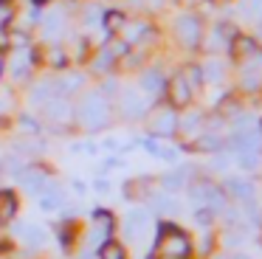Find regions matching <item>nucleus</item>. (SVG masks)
Segmentation results:
<instances>
[{
  "label": "nucleus",
  "mask_w": 262,
  "mask_h": 259,
  "mask_svg": "<svg viewBox=\"0 0 262 259\" xmlns=\"http://www.w3.org/2000/svg\"><path fill=\"white\" fill-rule=\"evenodd\" d=\"M152 206L158 208V211H175V200H172V197H155L152 200Z\"/></svg>",
  "instance_id": "26"
},
{
  "label": "nucleus",
  "mask_w": 262,
  "mask_h": 259,
  "mask_svg": "<svg viewBox=\"0 0 262 259\" xmlns=\"http://www.w3.org/2000/svg\"><path fill=\"white\" fill-rule=\"evenodd\" d=\"M243 14L248 17V20L259 23L262 20V0H245V3H243Z\"/></svg>",
  "instance_id": "21"
},
{
  "label": "nucleus",
  "mask_w": 262,
  "mask_h": 259,
  "mask_svg": "<svg viewBox=\"0 0 262 259\" xmlns=\"http://www.w3.org/2000/svg\"><path fill=\"white\" fill-rule=\"evenodd\" d=\"M113 62H116V59H110V56H107V51L102 48V51H99L96 56H93V65H91V68H93V71H96V73H107Z\"/></svg>",
  "instance_id": "23"
},
{
  "label": "nucleus",
  "mask_w": 262,
  "mask_h": 259,
  "mask_svg": "<svg viewBox=\"0 0 262 259\" xmlns=\"http://www.w3.org/2000/svg\"><path fill=\"white\" fill-rule=\"evenodd\" d=\"M119 110H121V116H124V118H138V116H144V110H147L144 93H141V90H136V88L121 90V96H119Z\"/></svg>",
  "instance_id": "4"
},
{
  "label": "nucleus",
  "mask_w": 262,
  "mask_h": 259,
  "mask_svg": "<svg viewBox=\"0 0 262 259\" xmlns=\"http://www.w3.org/2000/svg\"><path fill=\"white\" fill-rule=\"evenodd\" d=\"M62 203H65V195H62L59 186H48V189L40 195V208L42 211H57Z\"/></svg>",
  "instance_id": "12"
},
{
  "label": "nucleus",
  "mask_w": 262,
  "mask_h": 259,
  "mask_svg": "<svg viewBox=\"0 0 262 259\" xmlns=\"http://www.w3.org/2000/svg\"><path fill=\"white\" fill-rule=\"evenodd\" d=\"M99 259H124V248L119 242H104L102 251H99Z\"/></svg>",
  "instance_id": "20"
},
{
  "label": "nucleus",
  "mask_w": 262,
  "mask_h": 259,
  "mask_svg": "<svg viewBox=\"0 0 262 259\" xmlns=\"http://www.w3.org/2000/svg\"><path fill=\"white\" fill-rule=\"evenodd\" d=\"M6 20H12V9L9 3H0V26H6Z\"/></svg>",
  "instance_id": "28"
},
{
  "label": "nucleus",
  "mask_w": 262,
  "mask_h": 259,
  "mask_svg": "<svg viewBox=\"0 0 262 259\" xmlns=\"http://www.w3.org/2000/svg\"><path fill=\"white\" fill-rule=\"evenodd\" d=\"M9 42H12L14 48H29L31 37L26 31H9Z\"/></svg>",
  "instance_id": "25"
},
{
  "label": "nucleus",
  "mask_w": 262,
  "mask_h": 259,
  "mask_svg": "<svg viewBox=\"0 0 262 259\" xmlns=\"http://www.w3.org/2000/svg\"><path fill=\"white\" fill-rule=\"evenodd\" d=\"M74 118H76V124H82V127L91 130V133L107 127V121H110V107H107V101H104V96L99 93V90L85 93V96L79 99V104H76V110H74Z\"/></svg>",
  "instance_id": "1"
},
{
  "label": "nucleus",
  "mask_w": 262,
  "mask_h": 259,
  "mask_svg": "<svg viewBox=\"0 0 262 259\" xmlns=\"http://www.w3.org/2000/svg\"><path fill=\"white\" fill-rule=\"evenodd\" d=\"M220 76V68L214 65V62H209V65H206V79H217Z\"/></svg>",
  "instance_id": "30"
},
{
  "label": "nucleus",
  "mask_w": 262,
  "mask_h": 259,
  "mask_svg": "<svg viewBox=\"0 0 262 259\" xmlns=\"http://www.w3.org/2000/svg\"><path fill=\"white\" fill-rule=\"evenodd\" d=\"M228 189H231L237 197H243V200H245V197H248V200L254 197V186L245 183V180H228Z\"/></svg>",
  "instance_id": "22"
},
{
  "label": "nucleus",
  "mask_w": 262,
  "mask_h": 259,
  "mask_svg": "<svg viewBox=\"0 0 262 259\" xmlns=\"http://www.w3.org/2000/svg\"><path fill=\"white\" fill-rule=\"evenodd\" d=\"M102 26L107 28L110 34L121 31V28H124V14H121V11H107V14L102 17Z\"/></svg>",
  "instance_id": "18"
},
{
  "label": "nucleus",
  "mask_w": 262,
  "mask_h": 259,
  "mask_svg": "<svg viewBox=\"0 0 262 259\" xmlns=\"http://www.w3.org/2000/svg\"><path fill=\"white\" fill-rule=\"evenodd\" d=\"M14 211H17L14 195L12 191H3V195H0V223H9V220L14 217Z\"/></svg>",
  "instance_id": "16"
},
{
  "label": "nucleus",
  "mask_w": 262,
  "mask_h": 259,
  "mask_svg": "<svg viewBox=\"0 0 262 259\" xmlns=\"http://www.w3.org/2000/svg\"><path fill=\"white\" fill-rule=\"evenodd\" d=\"M20 183H23L26 191H34V195H40L42 186H46V172H40V169H20Z\"/></svg>",
  "instance_id": "11"
},
{
  "label": "nucleus",
  "mask_w": 262,
  "mask_h": 259,
  "mask_svg": "<svg viewBox=\"0 0 262 259\" xmlns=\"http://www.w3.org/2000/svg\"><path fill=\"white\" fill-rule=\"evenodd\" d=\"M34 68V54L31 48H14L12 56H9V71H12L14 79H26Z\"/></svg>",
  "instance_id": "6"
},
{
  "label": "nucleus",
  "mask_w": 262,
  "mask_h": 259,
  "mask_svg": "<svg viewBox=\"0 0 262 259\" xmlns=\"http://www.w3.org/2000/svg\"><path fill=\"white\" fill-rule=\"evenodd\" d=\"M166 93H169V101L175 107H186L189 101H192V88H189V82L183 79V73H178V76H172L169 82H166Z\"/></svg>",
  "instance_id": "7"
},
{
  "label": "nucleus",
  "mask_w": 262,
  "mask_h": 259,
  "mask_svg": "<svg viewBox=\"0 0 262 259\" xmlns=\"http://www.w3.org/2000/svg\"><path fill=\"white\" fill-rule=\"evenodd\" d=\"M243 84H248V90H256L259 76H256V73H245V76H243Z\"/></svg>",
  "instance_id": "27"
},
{
  "label": "nucleus",
  "mask_w": 262,
  "mask_h": 259,
  "mask_svg": "<svg viewBox=\"0 0 262 259\" xmlns=\"http://www.w3.org/2000/svg\"><path fill=\"white\" fill-rule=\"evenodd\" d=\"M181 186H183V172H169V175H164V189L175 191V189H181Z\"/></svg>",
  "instance_id": "24"
},
{
  "label": "nucleus",
  "mask_w": 262,
  "mask_h": 259,
  "mask_svg": "<svg viewBox=\"0 0 262 259\" xmlns=\"http://www.w3.org/2000/svg\"><path fill=\"white\" fill-rule=\"evenodd\" d=\"M54 96H59V90H57V82H48V79H42V82H37L34 84V90H31V101L34 104H46L48 99H54Z\"/></svg>",
  "instance_id": "13"
},
{
  "label": "nucleus",
  "mask_w": 262,
  "mask_h": 259,
  "mask_svg": "<svg viewBox=\"0 0 262 259\" xmlns=\"http://www.w3.org/2000/svg\"><path fill=\"white\" fill-rule=\"evenodd\" d=\"M192 245L189 236L175 225H161V236H158V256L161 259H186Z\"/></svg>",
  "instance_id": "2"
},
{
  "label": "nucleus",
  "mask_w": 262,
  "mask_h": 259,
  "mask_svg": "<svg viewBox=\"0 0 262 259\" xmlns=\"http://www.w3.org/2000/svg\"><path fill=\"white\" fill-rule=\"evenodd\" d=\"M62 31H65V11L57 6V9H51L42 17V37L57 42V39L62 37Z\"/></svg>",
  "instance_id": "9"
},
{
  "label": "nucleus",
  "mask_w": 262,
  "mask_h": 259,
  "mask_svg": "<svg viewBox=\"0 0 262 259\" xmlns=\"http://www.w3.org/2000/svg\"><path fill=\"white\" fill-rule=\"evenodd\" d=\"M3 65H6V59H3V54H0V76H3Z\"/></svg>",
  "instance_id": "31"
},
{
  "label": "nucleus",
  "mask_w": 262,
  "mask_h": 259,
  "mask_svg": "<svg viewBox=\"0 0 262 259\" xmlns=\"http://www.w3.org/2000/svg\"><path fill=\"white\" fill-rule=\"evenodd\" d=\"M147 225H149V214L141 211V208L130 211V214H127V220H124V231H127V236H130V240H138V236L147 231Z\"/></svg>",
  "instance_id": "10"
},
{
  "label": "nucleus",
  "mask_w": 262,
  "mask_h": 259,
  "mask_svg": "<svg viewBox=\"0 0 262 259\" xmlns=\"http://www.w3.org/2000/svg\"><path fill=\"white\" fill-rule=\"evenodd\" d=\"M85 26L88 28H96V26H102V17H104V11L99 9V3H88L85 6Z\"/></svg>",
  "instance_id": "17"
},
{
  "label": "nucleus",
  "mask_w": 262,
  "mask_h": 259,
  "mask_svg": "<svg viewBox=\"0 0 262 259\" xmlns=\"http://www.w3.org/2000/svg\"><path fill=\"white\" fill-rule=\"evenodd\" d=\"M51 65L54 68H65V54H62V51H54V54H51Z\"/></svg>",
  "instance_id": "29"
},
{
  "label": "nucleus",
  "mask_w": 262,
  "mask_h": 259,
  "mask_svg": "<svg viewBox=\"0 0 262 259\" xmlns=\"http://www.w3.org/2000/svg\"><path fill=\"white\" fill-rule=\"evenodd\" d=\"M127 48H130V45H127L124 39H119V37H113L107 45H104V51H107L110 59H121V56L127 54Z\"/></svg>",
  "instance_id": "19"
},
{
  "label": "nucleus",
  "mask_w": 262,
  "mask_h": 259,
  "mask_svg": "<svg viewBox=\"0 0 262 259\" xmlns=\"http://www.w3.org/2000/svg\"><path fill=\"white\" fill-rule=\"evenodd\" d=\"M46 118L48 121H71L74 118V107H71V101L65 99V96H54V99L46 101Z\"/></svg>",
  "instance_id": "8"
},
{
  "label": "nucleus",
  "mask_w": 262,
  "mask_h": 259,
  "mask_svg": "<svg viewBox=\"0 0 262 259\" xmlns=\"http://www.w3.org/2000/svg\"><path fill=\"white\" fill-rule=\"evenodd\" d=\"M17 234L23 236L29 245H34V248L46 245V240H48V234L40 228V225H17Z\"/></svg>",
  "instance_id": "15"
},
{
  "label": "nucleus",
  "mask_w": 262,
  "mask_h": 259,
  "mask_svg": "<svg viewBox=\"0 0 262 259\" xmlns=\"http://www.w3.org/2000/svg\"><path fill=\"white\" fill-rule=\"evenodd\" d=\"M141 88H144V93L158 96L161 90L166 88V82H164V76H161L158 71H144V73H141Z\"/></svg>",
  "instance_id": "14"
},
{
  "label": "nucleus",
  "mask_w": 262,
  "mask_h": 259,
  "mask_svg": "<svg viewBox=\"0 0 262 259\" xmlns=\"http://www.w3.org/2000/svg\"><path fill=\"white\" fill-rule=\"evenodd\" d=\"M178 124H181V118H178L175 110H158L155 113V118L149 121V133L152 135H161V138H169V135L178 133Z\"/></svg>",
  "instance_id": "5"
},
{
  "label": "nucleus",
  "mask_w": 262,
  "mask_h": 259,
  "mask_svg": "<svg viewBox=\"0 0 262 259\" xmlns=\"http://www.w3.org/2000/svg\"><path fill=\"white\" fill-rule=\"evenodd\" d=\"M175 37H178V42L186 45V48H198L200 37H203V26H200L198 17L183 14V17H178V23H175Z\"/></svg>",
  "instance_id": "3"
}]
</instances>
